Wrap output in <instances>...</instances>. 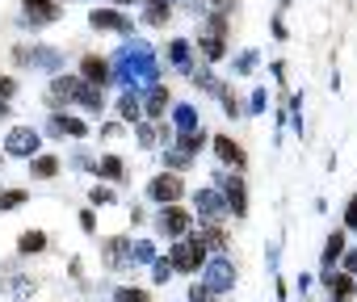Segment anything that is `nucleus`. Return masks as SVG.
I'll list each match as a JSON object with an SVG mask.
<instances>
[{
  "label": "nucleus",
  "instance_id": "obj_1",
  "mask_svg": "<svg viewBox=\"0 0 357 302\" xmlns=\"http://www.w3.org/2000/svg\"><path fill=\"white\" fill-rule=\"evenodd\" d=\"M168 264H172V273H198V269L206 264V244L194 239V235L176 239L172 252H168Z\"/></svg>",
  "mask_w": 357,
  "mask_h": 302
},
{
  "label": "nucleus",
  "instance_id": "obj_2",
  "mask_svg": "<svg viewBox=\"0 0 357 302\" xmlns=\"http://www.w3.org/2000/svg\"><path fill=\"white\" fill-rule=\"evenodd\" d=\"M51 97H72V101H80L89 113H101V109H105L101 88H93V84H84V80H76V76H59L55 88H51Z\"/></svg>",
  "mask_w": 357,
  "mask_h": 302
},
{
  "label": "nucleus",
  "instance_id": "obj_3",
  "mask_svg": "<svg viewBox=\"0 0 357 302\" xmlns=\"http://www.w3.org/2000/svg\"><path fill=\"white\" fill-rule=\"evenodd\" d=\"M202 285L211 289V294H227L231 285H236V269H231V260H206L202 264Z\"/></svg>",
  "mask_w": 357,
  "mask_h": 302
},
{
  "label": "nucleus",
  "instance_id": "obj_4",
  "mask_svg": "<svg viewBox=\"0 0 357 302\" xmlns=\"http://www.w3.org/2000/svg\"><path fill=\"white\" fill-rule=\"evenodd\" d=\"M160 231L172 235V239H185V235L194 231L190 210H181V206H164V210H160Z\"/></svg>",
  "mask_w": 357,
  "mask_h": 302
},
{
  "label": "nucleus",
  "instance_id": "obj_5",
  "mask_svg": "<svg viewBox=\"0 0 357 302\" xmlns=\"http://www.w3.org/2000/svg\"><path fill=\"white\" fill-rule=\"evenodd\" d=\"M147 193H151V202H160V206H172L176 198L185 193V185H181V177H176V173H168V177H155V181L147 185Z\"/></svg>",
  "mask_w": 357,
  "mask_h": 302
},
{
  "label": "nucleus",
  "instance_id": "obj_6",
  "mask_svg": "<svg viewBox=\"0 0 357 302\" xmlns=\"http://www.w3.org/2000/svg\"><path fill=\"white\" fill-rule=\"evenodd\" d=\"M89 26H93V30L130 34V17H126V13H118V9H93V13H89Z\"/></svg>",
  "mask_w": 357,
  "mask_h": 302
},
{
  "label": "nucleus",
  "instance_id": "obj_7",
  "mask_svg": "<svg viewBox=\"0 0 357 302\" xmlns=\"http://www.w3.org/2000/svg\"><path fill=\"white\" fill-rule=\"evenodd\" d=\"M5 151H9V156H34V151H38V130H30V126H17L13 134H9V143H5Z\"/></svg>",
  "mask_w": 357,
  "mask_h": 302
},
{
  "label": "nucleus",
  "instance_id": "obj_8",
  "mask_svg": "<svg viewBox=\"0 0 357 302\" xmlns=\"http://www.w3.org/2000/svg\"><path fill=\"white\" fill-rule=\"evenodd\" d=\"M80 80L93 84V88H101V84L109 80V63L97 59V55H84V63H80Z\"/></svg>",
  "mask_w": 357,
  "mask_h": 302
},
{
  "label": "nucleus",
  "instance_id": "obj_9",
  "mask_svg": "<svg viewBox=\"0 0 357 302\" xmlns=\"http://www.w3.org/2000/svg\"><path fill=\"white\" fill-rule=\"evenodd\" d=\"M219 181H223V189H227V193H223L227 210H236V214H248V193H244V181H240V177H236V181H231V177H219Z\"/></svg>",
  "mask_w": 357,
  "mask_h": 302
},
{
  "label": "nucleus",
  "instance_id": "obj_10",
  "mask_svg": "<svg viewBox=\"0 0 357 302\" xmlns=\"http://www.w3.org/2000/svg\"><path fill=\"white\" fill-rule=\"evenodd\" d=\"M22 13H26V22L47 26V22H55V17H59V5H51V0H26Z\"/></svg>",
  "mask_w": 357,
  "mask_h": 302
},
{
  "label": "nucleus",
  "instance_id": "obj_11",
  "mask_svg": "<svg viewBox=\"0 0 357 302\" xmlns=\"http://www.w3.org/2000/svg\"><path fill=\"white\" fill-rule=\"evenodd\" d=\"M324 285L336 294V302H353V294H357V285H353L349 273H332V269H324Z\"/></svg>",
  "mask_w": 357,
  "mask_h": 302
},
{
  "label": "nucleus",
  "instance_id": "obj_12",
  "mask_svg": "<svg viewBox=\"0 0 357 302\" xmlns=\"http://www.w3.org/2000/svg\"><path fill=\"white\" fill-rule=\"evenodd\" d=\"M215 151H219V160H223V164H231V168H244V164H248L244 147H240V143H231L227 134H219V138H215Z\"/></svg>",
  "mask_w": 357,
  "mask_h": 302
},
{
  "label": "nucleus",
  "instance_id": "obj_13",
  "mask_svg": "<svg viewBox=\"0 0 357 302\" xmlns=\"http://www.w3.org/2000/svg\"><path fill=\"white\" fill-rule=\"evenodd\" d=\"M198 214H202V218H215V223H219V218L227 214V202H223V198H219L215 189H202V193H198Z\"/></svg>",
  "mask_w": 357,
  "mask_h": 302
},
{
  "label": "nucleus",
  "instance_id": "obj_14",
  "mask_svg": "<svg viewBox=\"0 0 357 302\" xmlns=\"http://www.w3.org/2000/svg\"><path fill=\"white\" fill-rule=\"evenodd\" d=\"M344 256V235L340 231H332L328 235V244H324V269H336V260Z\"/></svg>",
  "mask_w": 357,
  "mask_h": 302
},
{
  "label": "nucleus",
  "instance_id": "obj_15",
  "mask_svg": "<svg viewBox=\"0 0 357 302\" xmlns=\"http://www.w3.org/2000/svg\"><path fill=\"white\" fill-rule=\"evenodd\" d=\"M164 105H168V88H151L143 109H147V118H160V113H164Z\"/></svg>",
  "mask_w": 357,
  "mask_h": 302
},
{
  "label": "nucleus",
  "instance_id": "obj_16",
  "mask_svg": "<svg viewBox=\"0 0 357 302\" xmlns=\"http://www.w3.org/2000/svg\"><path fill=\"white\" fill-rule=\"evenodd\" d=\"M93 173H97V177H105V181H122V160H118V156H105Z\"/></svg>",
  "mask_w": 357,
  "mask_h": 302
},
{
  "label": "nucleus",
  "instance_id": "obj_17",
  "mask_svg": "<svg viewBox=\"0 0 357 302\" xmlns=\"http://www.w3.org/2000/svg\"><path fill=\"white\" fill-rule=\"evenodd\" d=\"M30 173H34L38 181H47V177H55V173H59V160H55V156H38Z\"/></svg>",
  "mask_w": 357,
  "mask_h": 302
},
{
  "label": "nucleus",
  "instance_id": "obj_18",
  "mask_svg": "<svg viewBox=\"0 0 357 302\" xmlns=\"http://www.w3.org/2000/svg\"><path fill=\"white\" fill-rule=\"evenodd\" d=\"M17 248H22L26 256H30V252H43V248H47V235H43V231H26V235L17 239Z\"/></svg>",
  "mask_w": 357,
  "mask_h": 302
},
{
  "label": "nucleus",
  "instance_id": "obj_19",
  "mask_svg": "<svg viewBox=\"0 0 357 302\" xmlns=\"http://www.w3.org/2000/svg\"><path fill=\"white\" fill-rule=\"evenodd\" d=\"M118 113H122V118H126V122H135V118H139V97H135V93H130V88H126V93H122V101H118Z\"/></svg>",
  "mask_w": 357,
  "mask_h": 302
},
{
  "label": "nucleus",
  "instance_id": "obj_20",
  "mask_svg": "<svg viewBox=\"0 0 357 302\" xmlns=\"http://www.w3.org/2000/svg\"><path fill=\"white\" fill-rule=\"evenodd\" d=\"M126 252H130V260H139V264H151V260H155V252H151V244H147V239L126 244Z\"/></svg>",
  "mask_w": 357,
  "mask_h": 302
},
{
  "label": "nucleus",
  "instance_id": "obj_21",
  "mask_svg": "<svg viewBox=\"0 0 357 302\" xmlns=\"http://www.w3.org/2000/svg\"><path fill=\"white\" fill-rule=\"evenodd\" d=\"M168 17V0H147V26H160Z\"/></svg>",
  "mask_w": 357,
  "mask_h": 302
},
{
  "label": "nucleus",
  "instance_id": "obj_22",
  "mask_svg": "<svg viewBox=\"0 0 357 302\" xmlns=\"http://www.w3.org/2000/svg\"><path fill=\"white\" fill-rule=\"evenodd\" d=\"M202 143H206L202 130H185V134H181V151H185V156H190V151H202Z\"/></svg>",
  "mask_w": 357,
  "mask_h": 302
},
{
  "label": "nucleus",
  "instance_id": "obj_23",
  "mask_svg": "<svg viewBox=\"0 0 357 302\" xmlns=\"http://www.w3.org/2000/svg\"><path fill=\"white\" fill-rule=\"evenodd\" d=\"M194 239H202L206 248H223V244H227V235H223L219 227H206V231H202V235H194Z\"/></svg>",
  "mask_w": 357,
  "mask_h": 302
},
{
  "label": "nucleus",
  "instance_id": "obj_24",
  "mask_svg": "<svg viewBox=\"0 0 357 302\" xmlns=\"http://www.w3.org/2000/svg\"><path fill=\"white\" fill-rule=\"evenodd\" d=\"M114 302H147V294H143V289H135V285H122V289L114 294Z\"/></svg>",
  "mask_w": 357,
  "mask_h": 302
},
{
  "label": "nucleus",
  "instance_id": "obj_25",
  "mask_svg": "<svg viewBox=\"0 0 357 302\" xmlns=\"http://www.w3.org/2000/svg\"><path fill=\"white\" fill-rule=\"evenodd\" d=\"M26 202V193L22 189H9V193H0V210H17Z\"/></svg>",
  "mask_w": 357,
  "mask_h": 302
},
{
  "label": "nucleus",
  "instance_id": "obj_26",
  "mask_svg": "<svg viewBox=\"0 0 357 302\" xmlns=\"http://www.w3.org/2000/svg\"><path fill=\"white\" fill-rule=\"evenodd\" d=\"M194 122H198V113H194L190 105H181V109H176V126H181V130H194Z\"/></svg>",
  "mask_w": 357,
  "mask_h": 302
},
{
  "label": "nucleus",
  "instance_id": "obj_27",
  "mask_svg": "<svg viewBox=\"0 0 357 302\" xmlns=\"http://www.w3.org/2000/svg\"><path fill=\"white\" fill-rule=\"evenodd\" d=\"M172 63L190 67V42H172Z\"/></svg>",
  "mask_w": 357,
  "mask_h": 302
},
{
  "label": "nucleus",
  "instance_id": "obj_28",
  "mask_svg": "<svg viewBox=\"0 0 357 302\" xmlns=\"http://www.w3.org/2000/svg\"><path fill=\"white\" fill-rule=\"evenodd\" d=\"M202 51H206L211 59H223V38H202Z\"/></svg>",
  "mask_w": 357,
  "mask_h": 302
},
{
  "label": "nucleus",
  "instance_id": "obj_29",
  "mask_svg": "<svg viewBox=\"0 0 357 302\" xmlns=\"http://www.w3.org/2000/svg\"><path fill=\"white\" fill-rule=\"evenodd\" d=\"M151 277H155V281H168V277H172V264H168V260H151Z\"/></svg>",
  "mask_w": 357,
  "mask_h": 302
},
{
  "label": "nucleus",
  "instance_id": "obj_30",
  "mask_svg": "<svg viewBox=\"0 0 357 302\" xmlns=\"http://www.w3.org/2000/svg\"><path fill=\"white\" fill-rule=\"evenodd\" d=\"M344 227L357 231V198H349V206H344Z\"/></svg>",
  "mask_w": 357,
  "mask_h": 302
},
{
  "label": "nucleus",
  "instance_id": "obj_31",
  "mask_svg": "<svg viewBox=\"0 0 357 302\" xmlns=\"http://www.w3.org/2000/svg\"><path fill=\"white\" fill-rule=\"evenodd\" d=\"M190 302H211V289L194 281V285H190Z\"/></svg>",
  "mask_w": 357,
  "mask_h": 302
},
{
  "label": "nucleus",
  "instance_id": "obj_32",
  "mask_svg": "<svg viewBox=\"0 0 357 302\" xmlns=\"http://www.w3.org/2000/svg\"><path fill=\"white\" fill-rule=\"evenodd\" d=\"M13 294H17V298H26V294H34V281H26V277H17V281H13Z\"/></svg>",
  "mask_w": 357,
  "mask_h": 302
},
{
  "label": "nucleus",
  "instance_id": "obj_33",
  "mask_svg": "<svg viewBox=\"0 0 357 302\" xmlns=\"http://www.w3.org/2000/svg\"><path fill=\"white\" fill-rule=\"evenodd\" d=\"M89 202H97V206H109V202H114V193H109V189H93V198H89Z\"/></svg>",
  "mask_w": 357,
  "mask_h": 302
},
{
  "label": "nucleus",
  "instance_id": "obj_34",
  "mask_svg": "<svg viewBox=\"0 0 357 302\" xmlns=\"http://www.w3.org/2000/svg\"><path fill=\"white\" fill-rule=\"evenodd\" d=\"M17 93V84L9 80V76H0V101H5V97H13Z\"/></svg>",
  "mask_w": 357,
  "mask_h": 302
},
{
  "label": "nucleus",
  "instance_id": "obj_35",
  "mask_svg": "<svg viewBox=\"0 0 357 302\" xmlns=\"http://www.w3.org/2000/svg\"><path fill=\"white\" fill-rule=\"evenodd\" d=\"M252 63H257V51H248V55H240V67H236V72H252Z\"/></svg>",
  "mask_w": 357,
  "mask_h": 302
},
{
  "label": "nucleus",
  "instance_id": "obj_36",
  "mask_svg": "<svg viewBox=\"0 0 357 302\" xmlns=\"http://www.w3.org/2000/svg\"><path fill=\"white\" fill-rule=\"evenodd\" d=\"M265 105H269V97H265V88H261V93H257V97H252V113H261V109H265Z\"/></svg>",
  "mask_w": 357,
  "mask_h": 302
},
{
  "label": "nucleus",
  "instance_id": "obj_37",
  "mask_svg": "<svg viewBox=\"0 0 357 302\" xmlns=\"http://www.w3.org/2000/svg\"><path fill=\"white\" fill-rule=\"evenodd\" d=\"M139 143H143V147H151V143H155V130H151V126H143V130H139Z\"/></svg>",
  "mask_w": 357,
  "mask_h": 302
},
{
  "label": "nucleus",
  "instance_id": "obj_38",
  "mask_svg": "<svg viewBox=\"0 0 357 302\" xmlns=\"http://www.w3.org/2000/svg\"><path fill=\"white\" fill-rule=\"evenodd\" d=\"M344 273H349V277H357V252H349V256H344Z\"/></svg>",
  "mask_w": 357,
  "mask_h": 302
},
{
  "label": "nucleus",
  "instance_id": "obj_39",
  "mask_svg": "<svg viewBox=\"0 0 357 302\" xmlns=\"http://www.w3.org/2000/svg\"><path fill=\"white\" fill-rule=\"evenodd\" d=\"M80 227H84V231H93V227H97V218H93V210H84V214H80Z\"/></svg>",
  "mask_w": 357,
  "mask_h": 302
},
{
  "label": "nucleus",
  "instance_id": "obj_40",
  "mask_svg": "<svg viewBox=\"0 0 357 302\" xmlns=\"http://www.w3.org/2000/svg\"><path fill=\"white\" fill-rule=\"evenodd\" d=\"M0 118H9V105H5V101H0Z\"/></svg>",
  "mask_w": 357,
  "mask_h": 302
},
{
  "label": "nucleus",
  "instance_id": "obj_41",
  "mask_svg": "<svg viewBox=\"0 0 357 302\" xmlns=\"http://www.w3.org/2000/svg\"><path fill=\"white\" fill-rule=\"evenodd\" d=\"M211 5H219V9H223V5H231V0H211Z\"/></svg>",
  "mask_w": 357,
  "mask_h": 302
},
{
  "label": "nucleus",
  "instance_id": "obj_42",
  "mask_svg": "<svg viewBox=\"0 0 357 302\" xmlns=\"http://www.w3.org/2000/svg\"><path fill=\"white\" fill-rule=\"evenodd\" d=\"M118 5H126V0H118Z\"/></svg>",
  "mask_w": 357,
  "mask_h": 302
}]
</instances>
